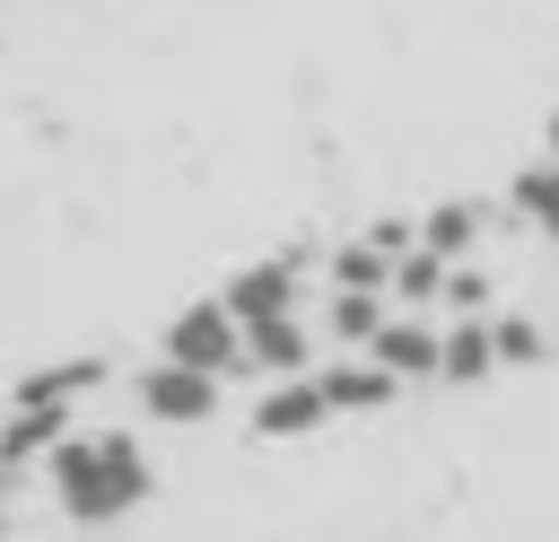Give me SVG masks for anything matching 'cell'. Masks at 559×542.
Wrapping results in <instances>:
<instances>
[{"label":"cell","instance_id":"6","mask_svg":"<svg viewBox=\"0 0 559 542\" xmlns=\"http://www.w3.org/2000/svg\"><path fill=\"white\" fill-rule=\"evenodd\" d=\"M367 358H376L393 385L437 376V332H428V323H411V315H384V323H376V341H367Z\"/></svg>","mask_w":559,"mask_h":542},{"label":"cell","instance_id":"7","mask_svg":"<svg viewBox=\"0 0 559 542\" xmlns=\"http://www.w3.org/2000/svg\"><path fill=\"white\" fill-rule=\"evenodd\" d=\"M306 358H314V332H306L297 315L245 323V367H262V376H306Z\"/></svg>","mask_w":559,"mask_h":542},{"label":"cell","instance_id":"3","mask_svg":"<svg viewBox=\"0 0 559 542\" xmlns=\"http://www.w3.org/2000/svg\"><path fill=\"white\" fill-rule=\"evenodd\" d=\"M140 411H148V420H166V428H192V420H210V411H218V376L157 358V367L140 376Z\"/></svg>","mask_w":559,"mask_h":542},{"label":"cell","instance_id":"10","mask_svg":"<svg viewBox=\"0 0 559 542\" xmlns=\"http://www.w3.org/2000/svg\"><path fill=\"white\" fill-rule=\"evenodd\" d=\"M472 236H480V210H472V201H445V210L419 219V254H437V262L472 254Z\"/></svg>","mask_w":559,"mask_h":542},{"label":"cell","instance_id":"4","mask_svg":"<svg viewBox=\"0 0 559 542\" xmlns=\"http://www.w3.org/2000/svg\"><path fill=\"white\" fill-rule=\"evenodd\" d=\"M236 323H271V315H297V271L288 262H253V271H236L227 280V297H218Z\"/></svg>","mask_w":559,"mask_h":542},{"label":"cell","instance_id":"15","mask_svg":"<svg viewBox=\"0 0 559 542\" xmlns=\"http://www.w3.org/2000/svg\"><path fill=\"white\" fill-rule=\"evenodd\" d=\"M9 472H17V463H9V455H0V490H9Z\"/></svg>","mask_w":559,"mask_h":542},{"label":"cell","instance_id":"14","mask_svg":"<svg viewBox=\"0 0 559 542\" xmlns=\"http://www.w3.org/2000/svg\"><path fill=\"white\" fill-rule=\"evenodd\" d=\"M445 297H454V306H480V297H489V280H480V271H454V280H445Z\"/></svg>","mask_w":559,"mask_h":542},{"label":"cell","instance_id":"9","mask_svg":"<svg viewBox=\"0 0 559 542\" xmlns=\"http://www.w3.org/2000/svg\"><path fill=\"white\" fill-rule=\"evenodd\" d=\"M489 367H498L489 323H454V332H437V376H445V385H480Z\"/></svg>","mask_w":559,"mask_h":542},{"label":"cell","instance_id":"8","mask_svg":"<svg viewBox=\"0 0 559 542\" xmlns=\"http://www.w3.org/2000/svg\"><path fill=\"white\" fill-rule=\"evenodd\" d=\"M314 385H323V402H332V411H384V402L402 393L376 358H341V367H323Z\"/></svg>","mask_w":559,"mask_h":542},{"label":"cell","instance_id":"11","mask_svg":"<svg viewBox=\"0 0 559 542\" xmlns=\"http://www.w3.org/2000/svg\"><path fill=\"white\" fill-rule=\"evenodd\" d=\"M323 323H332V341H358V350H367V341H376V323H384V288H341Z\"/></svg>","mask_w":559,"mask_h":542},{"label":"cell","instance_id":"5","mask_svg":"<svg viewBox=\"0 0 559 542\" xmlns=\"http://www.w3.org/2000/svg\"><path fill=\"white\" fill-rule=\"evenodd\" d=\"M323 420H332V402H323L314 376H280V385L253 402V428H262V437H306V428H323Z\"/></svg>","mask_w":559,"mask_h":542},{"label":"cell","instance_id":"1","mask_svg":"<svg viewBox=\"0 0 559 542\" xmlns=\"http://www.w3.org/2000/svg\"><path fill=\"white\" fill-rule=\"evenodd\" d=\"M52 498H61L70 525H122V516L148 498V455H140V437H122V428L61 437V446H52Z\"/></svg>","mask_w":559,"mask_h":542},{"label":"cell","instance_id":"2","mask_svg":"<svg viewBox=\"0 0 559 542\" xmlns=\"http://www.w3.org/2000/svg\"><path fill=\"white\" fill-rule=\"evenodd\" d=\"M166 358L175 367H201V376H227V367H245V323L210 297V306H183L175 323H166Z\"/></svg>","mask_w":559,"mask_h":542},{"label":"cell","instance_id":"13","mask_svg":"<svg viewBox=\"0 0 559 542\" xmlns=\"http://www.w3.org/2000/svg\"><path fill=\"white\" fill-rule=\"evenodd\" d=\"M489 350H498V367H533L550 341H542V323H524V315H507V323H489Z\"/></svg>","mask_w":559,"mask_h":542},{"label":"cell","instance_id":"12","mask_svg":"<svg viewBox=\"0 0 559 542\" xmlns=\"http://www.w3.org/2000/svg\"><path fill=\"white\" fill-rule=\"evenodd\" d=\"M515 210L542 219V236H550V254H559V166H533V175L515 184Z\"/></svg>","mask_w":559,"mask_h":542}]
</instances>
